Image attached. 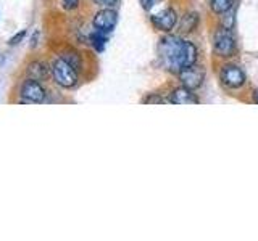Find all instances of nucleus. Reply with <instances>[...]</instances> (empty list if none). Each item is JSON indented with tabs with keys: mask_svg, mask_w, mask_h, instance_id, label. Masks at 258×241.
<instances>
[{
	"mask_svg": "<svg viewBox=\"0 0 258 241\" xmlns=\"http://www.w3.org/2000/svg\"><path fill=\"white\" fill-rule=\"evenodd\" d=\"M158 55L163 66L173 72H179L181 69L192 66L197 61L196 45L176 36H169L160 40Z\"/></svg>",
	"mask_w": 258,
	"mask_h": 241,
	"instance_id": "f257e3e1",
	"label": "nucleus"
},
{
	"mask_svg": "<svg viewBox=\"0 0 258 241\" xmlns=\"http://www.w3.org/2000/svg\"><path fill=\"white\" fill-rule=\"evenodd\" d=\"M52 74H53L55 82L58 84L60 87H64V88L75 87L76 82H78V72H76V69L73 68L68 61H64L61 56H60L58 60L53 61Z\"/></svg>",
	"mask_w": 258,
	"mask_h": 241,
	"instance_id": "f03ea898",
	"label": "nucleus"
},
{
	"mask_svg": "<svg viewBox=\"0 0 258 241\" xmlns=\"http://www.w3.org/2000/svg\"><path fill=\"white\" fill-rule=\"evenodd\" d=\"M213 47H215V53L218 56H223V58H228L232 56L236 52V40L229 28H220L216 31L215 39H213Z\"/></svg>",
	"mask_w": 258,
	"mask_h": 241,
	"instance_id": "7ed1b4c3",
	"label": "nucleus"
},
{
	"mask_svg": "<svg viewBox=\"0 0 258 241\" xmlns=\"http://www.w3.org/2000/svg\"><path fill=\"white\" fill-rule=\"evenodd\" d=\"M21 103H42L45 100V88L36 79H28L20 88Z\"/></svg>",
	"mask_w": 258,
	"mask_h": 241,
	"instance_id": "20e7f679",
	"label": "nucleus"
},
{
	"mask_svg": "<svg viewBox=\"0 0 258 241\" xmlns=\"http://www.w3.org/2000/svg\"><path fill=\"white\" fill-rule=\"evenodd\" d=\"M204 79H205V71L200 66H197V64H192V66H187L179 71V80L184 87L190 88V90L199 88L204 84Z\"/></svg>",
	"mask_w": 258,
	"mask_h": 241,
	"instance_id": "39448f33",
	"label": "nucleus"
},
{
	"mask_svg": "<svg viewBox=\"0 0 258 241\" xmlns=\"http://www.w3.org/2000/svg\"><path fill=\"white\" fill-rule=\"evenodd\" d=\"M118 23V13L113 8H103L94 16V28L100 32H110L115 29Z\"/></svg>",
	"mask_w": 258,
	"mask_h": 241,
	"instance_id": "423d86ee",
	"label": "nucleus"
},
{
	"mask_svg": "<svg viewBox=\"0 0 258 241\" xmlns=\"http://www.w3.org/2000/svg\"><path fill=\"white\" fill-rule=\"evenodd\" d=\"M221 80L226 87L239 88L245 84V74L236 64H228L221 69Z\"/></svg>",
	"mask_w": 258,
	"mask_h": 241,
	"instance_id": "0eeeda50",
	"label": "nucleus"
},
{
	"mask_svg": "<svg viewBox=\"0 0 258 241\" xmlns=\"http://www.w3.org/2000/svg\"><path fill=\"white\" fill-rule=\"evenodd\" d=\"M152 24L158 31L169 32L177 24V15L173 8H165V10L152 16Z\"/></svg>",
	"mask_w": 258,
	"mask_h": 241,
	"instance_id": "6e6552de",
	"label": "nucleus"
},
{
	"mask_svg": "<svg viewBox=\"0 0 258 241\" xmlns=\"http://www.w3.org/2000/svg\"><path fill=\"white\" fill-rule=\"evenodd\" d=\"M168 101L173 104H197L199 98H197V95L194 93V90L182 85L179 88H176V90L169 95Z\"/></svg>",
	"mask_w": 258,
	"mask_h": 241,
	"instance_id": "1a4fd4ad",
	"label": "nucleus"
},
{
	"mask_svg": "<svg viewBox=\"0 0 258 241\" xmlns=\"http://www.w3.org/2000/svg\"><path fill=\"white\" fill-rule=\"evenodd\" d=\"M28 72L31 74L32 79L36 80H44L48 77V72H50V68H47V64L42 63V61H34L29 64L28 68Z\"/></svg>",
	"mask_w": 258,
	"mask_h": 241,
	"instance_id": "9d476101",
	"label": "nucleus"
},
{
	"mask_svg": "<svg viewBox=\"0 0 258 241\" xmlns=\"http://www.w3.org/2000/svg\"><path fill=\"white\" fill-rule=\"evenodd\" d=\"M210 7L216 15H224L232 10L234 0H210Z\"/></svg>",
	"mask_w": 258,
	"mask_h": 241,
	"instance_id": "9b49d317",
	"label": "nucleus"
},
{
	"mask_svg": "<svg viewBox=\"0 0 258 241\" xmlns=\"http://www.w3.org/2000/svg\"><path fill=\"white\" fill-rule=\"evenodd\" d=\"M197 24H199V15L196 13H189V15H185L184 16V20H182V31L184 32H192L194 29L197 28Z\"/></svg>",
	"mask_w": 258,
	"mask_h": 241,
	"instance_id": "f8f14e48",
	"label": "nucleus"
},
{
	"mask_svg": "<svg viewBox=\"0 0 258 241\" xmlns=\"http://www.w3.org/2000/svg\"><path fill=\"white\" fill-rule=\"evenodd\" d=\"M105 42H107V37H105V36H103V32H100V31H97L95 34L91 36V44H92L99 52L103 50Z\"/></svg>",
	"mask_w": 258,
	"mask_h": 241,
	"instance_id": "ddd939ff",
	"label": "nucleus"
},
{
	"mask_svg": "<svg viewBox=\"0 0 258 241\" xmlns=\"http://www.w3.org/2000/svg\"><path fill=\"white\" fill-rule=\"evenodd\" d=\"M61 58L64 60V61H68L73 68H75L76 71L81 68V60H79V55H76V53H63L61 55Z\"/></svg>",
	"mask_w": 258,
	"mask_h": 241,
	"instance_id": "4468645a",
	"label": "nucleus"
},
{
	"mask_svg": "<svg viewBox=\"0 0 258 241\" xmlns=\"http://www.w3.org/2000/svg\"><path fill=\"white\" fill-rule=\"evenodd\" d=\"M94 4L103 8H113L119 4V0H94Z\"/></svg>",
	"mask_w": 258,
	"mask_h": 241,
	"instance_id": "2eb2a0df",
	"label": "nucleus"
},
{
	"mask_svg": "<svg viewBox=\"0 0 258 241\" xmlns=\"http://www.w3.org/2000/svg\"><path fill=\"white\" fill-rule=\"evenodd\" d=\"M24 36H26V31H21V32H18V34H16V36H13L10 40H8V45H18L20 42H21V40L24 39Z\"/></svg>",
	"mask_w": 258,
	"mask_h": 241,
	"instance_id": "dca6fc26",
	"label": "nucleus"
},
{
	"mask_svg": "<svg viewBox=\"0 0 258 241\" xmlns=\"http://www.w3.org/2000/svg\"><path fill=\"white\" fill-rule=\"evenodd\" d=\"M64 10H75L79 7V0H61Z\"/></svg>",
	"mask_w": 258,
	"mask_h": 241,
	"instance_id": "f3484780",
	"label": "nucleus"
},
{
	"mask_svg": "<svg viewBox=\"0 0 258 241\" xmlns=\"http://www.w3.org/2000/svg\"><path fill=\"white\" fill-rule=\"evenodd\" d=\"M158 2H161V0H141V5H142V8L145 12H149V10H152L153 7H155Z\"/></svg>",
	"mask_w": 258,
	"mask_h": 241,
	"instance_id": "a211bd4d",
	"label": "nucleus"
},
{
	"mask_svg": "<svg viewBox=\"0 0 258 241\" xmlns=\"http://www.w3.org/2000/svg\"><path fill=\"white\" fill-rule=\"evenodd\" d=\"M144 103H165V100L158 95H153V96H147V98L144 100Z\"/></svg>",
	"mask_w": 258,
	"mask_h": 241,
	"instance_id": "6ab92c4d",
	"label": "nucleus"
},
{
	"mask_svg": "<svg viewBox=\"0 0 258 241\" xmlns=\"http://www.w3.org/2000/svg\"><path fill=\"white\" fill-rule=\"evenodd\" d=\"M37 37H39V32H34V37H32V47H36V44H37Z\"/></svg>",
	"mask_w": 258,
	"mask_h": 241,
	"instance_id": "aec40b11",
	"label": "nucleus"
},
{
	"mask_svg": "<svg viewBox=\"0 0 258 241\" xmlns=\"http://www.w3.org/2000/svg\"><path fill=\"white\" fill-rule=\"evenodd\" d=\"M253 101L258 104V90H255V92H253Z\"/></svg>",
	"mask_w": 258,
	"mask_h": 241,
	"instance_id": "412c9836",
	"label": "nucleus"
}]
</instances>
